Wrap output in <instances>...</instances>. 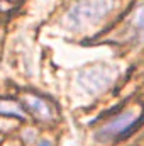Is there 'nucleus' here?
<instances>
[{
    "mask_svg": "<svg viewBox=\"0 0 144 146\" xmlns=\"http://www.w3.org/2000/svg\"><path fill=\"white\" fill-rule=\"evenodd\" d=\"M115 0H78L66 12V26L71 29H83L98 24L114 9Z\"/></svg>",
    "mask_w": 144,
    "mask_h": 146,
    "instance_id": "nucleus-1",
    "label": "nucleus"
},
{
    "mask_svg": "<svg viewBox=\"0 0 144 146\" xmlns=\"http://www.w3.org/2000/svg\"><path fill=\"white\" fill-rule=\"evenodd\" d=\"M137 117H139V112L136 109L122 112L119 117L112 119L110 122H107V124L97 133V139H98V141H110V139L119 138L120 134H124V133L137 121Z\"/></svg>",
    "mask_w": 144,
    "mask_h": 146,
    "instance_id": "nucleus-2",
    "label": "nucleus"
},
{
    "mask_svg": "<svg viewBox=\"0 0 144 146\" xmlns=\"http://www.w3.org/2000/svg\"><path fill=\"white\" fill-rule=\"evenodd\" d=\"M114 73L107 66H93L88 72H83L80 75V85L85 87L90 94H97L102 88H105L112 82Z\"/></svg>",
    "mask_w": 144,
    "mask_h": 146,
    "instance_id": "nucleus-3",
    "label": "nucleus"
},
{
    "mask_svg": "<svg viewBox=\"0 0 144 146\" xmlns=\"http://www.w3.org/2000/svg\"><path fill=\"white\" fill-rule=\"evenodd\" d=\"M129 34L136 42H144V3L139 5L129 17Z\"/></svg>",
    "mask_w": 144,
    "mask_h": 146,
    "instance_id": "nucleus-4",
    "label": "nucleus"
},
{
    "mask_svg": "<svg viewBox=\"0 0 144 146\" xmlns=\"http://www.w3.org/2000/svg\"><path fill=\"white\" fill-rule=\"evenodd\" d=\"M24 104L39 119H51V107L46 104V100H41V99L32 97V95H27V97H24Z\"/></svg>",
    "mask_w": 144,
    "mask_h": 146,
    "instance_id": "nucleus-5",
    "label": "nucleus"
},
{
    "mask_svg": "<svg viewBox=\"0 0 144 146\" xmlns=\"http://www.w3.org/2000/svg\"><path fill=\"white\" fill-rule=\"evenodd\" d=\"M0 114L14 115V117H24V110L10 100H0Z\"/></svg>",
    "mask_w": 144,
    "mask_h": 146,
    "instance_id": "nucleus-6",
    "label": "nucleus"
}]
</instances>
